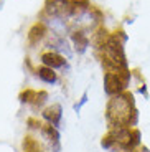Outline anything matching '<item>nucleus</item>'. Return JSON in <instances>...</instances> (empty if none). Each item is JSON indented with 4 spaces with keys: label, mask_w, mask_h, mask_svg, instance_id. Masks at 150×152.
<instances>
[{
    "label": "nucleus",
    "mask_w": 150,
    "mask_h": 152,
    "mask_svg": "<svg viewBox=\"0 0 150 152\" xmlns=\"http://www.w3.org/2000/svg\"><path fill=\"white\" fill-rule=\"evenodd\" d=\"M107 119L111 126H125L132 127L137 122V109L134 98L127 91L116 94L107 103Z\"/></svg>",
    "instance_id": "obj_1"
},
{
    "label": "nucleus",
    "mask_w": 150,
    "mask_h": 152,
    "mask_svg": "<svg viewBox=\"0 0 150 152\" xmlns=\"http://www.w3.org/2000/svg\"><path fill=\"white\" fill-rule=\"evenodd\" d=\"M130 73L127 69H112L104 75V89L109 96L120 94L127 89Z\"/></svg>",
    "instance_id": "obj_2"
},
{
    "label": "nucleus",
    "mask_w": 150,
    "mask_h": 152,
    "mask_svg": "<svg viewBox=\"0 0 150 152\" xmlns=\"http://www.w3.org/2000/svg\"><path fill=\"white\" fill-rule=\"evenodd\" d=\"M42 114H43V119H45L48 124L58 127L60 122H61V118H63V109H61L60 104H51V106L45 107Z\"/></svg>",
    "instance_id": "obj_3"
},
{
    "label": "nucleus",
    "mask_w": 150,
    "mask_h": 152,
    "mask_svg": "<svg viewBox=\"0 0 150 152\" xmlns=\"http://www.w3.org/2000/svg\"><path fill=\"white\" fill-rule=\"evenodd\" d=\"M42 63L45 66H48V68L56 69V68H63L66 60H64V56H61L60 53H56V51H48V53L42 55Z\"/></svg>",
    "instance_id": "obj_4"
},
{
    "label": "nucleus",
    "mask_w": 150,
    "mask_h": 152,
    "mask_svg": "<svg viewBox=\"0 0 150 152\" xmlns=\"http://www.w3.org/2000/svg\"><path fill=\"white\" fill-rule=\"evenodd\" d=\"M42 132L45 134V137L48 139L50 142H51V147L55 152H60L61 149V144H60V132H58V129L55 127V126L51 124H45L42 127Z\"/></svg>",
    "instance_id": "obj_5"
},
{
    "label": "nucleus",
    "mask_w": 150,
    "mask_h": 152,
    "mask_svg": "<svg viewBox=\"0 0 150 152\" xmlns=\"http://www.w3.org/2000/svg\"><path fill=\"white\" fill-rule=\"evenodd\" d=\"M36 75H38V78L42 81H45V83H48V84H53V83H56V80H58V76H56V73H55V69L53 68H48V66H40V68L36 69Z\"/></svg>",
    "instance_id": "obj_6"
},
{
    "label": "nucleus",
    "mask_w": 150,
    "mask_h": 152,
    "mask_svg": "<svg viewBox=\"0 0 150 152\" xmlns=\"http://www.w3.org/2000/svg\"><path fill=\"white\" fill-rule=\"evenodd\" d=\"M73 43H74V48L78 50L79 53H83L87 46V37L83 31H76V33L73 35Z\"/></svg>",
    "instance_id": "obj_7"
},
{
    "label": "nucleus",
    "mask_w": 150,
    "mask_h": 152,
    "mask_svg": "<svg viewBox=\"0 0 150 152\" xmlns=\"http://www.w3.org/2000/svg\"><path fill=\"white\" fill-rule=\"evenodd\" d=\"M46 33V28L45 25H42V23H36L33 28L30 30V35H28V38H30L31 43H36V40H42L43 37H45Z\"/></svg>",
    "instance_id": "obj_8"
}]
</instances>
